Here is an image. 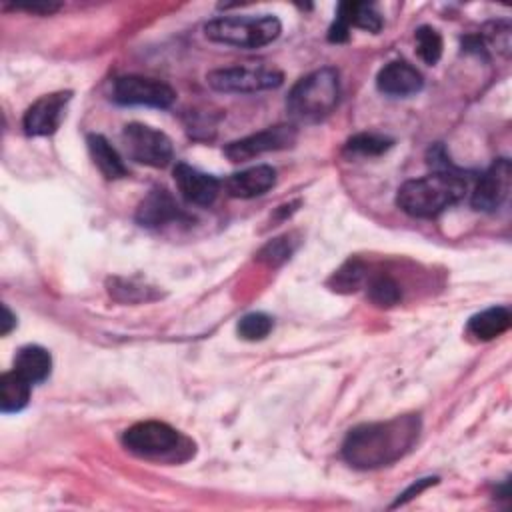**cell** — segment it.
Returning <instances> with one entry per match:
<instances>
[{
	"mask_svg": "<svg viewBox=\"0 0 512 512\" xmlns=\"http://www.w3.org/2000/svg\"><path fill=\"white\" fill-rule=\"evenodd\" d=\"M122 444L132 454L146 456V458H160L178 448L180 434L176 428H172L166 422L144 420L124 430Z\"/></svg>",
	"mask_w": 512,
	"mask_h": 512,
	"instance_id": "obj_9",
	"label": "cell"
},
{
	"mask_svg": "<svg viewBox=\"0 0 512 512\" xmlns=\"http://www.w3.org/2000/svg\"><path fill=\"white\" fill-rule=\"evenodd\" d=\"M436 482H438L436 476H428V478L416 480L412 486H408V488L398 496V500L392 504V508H396V506H400V504H406L408 500H412L414 496H418L422 490H426L428 486H432V484H436Z\"/></svg>",
	"mask_w": 512,
	"mask_h": 512,
	"instance_id": "obj_27",
	"label": "cell"
},
{
	"mask_svg": "<svg viewBox=\"0 0 512 512\" xmlns=\"http://www.w3.org/2000/svg\"><path fill=\"white\" fill-rule=\"evenodd\" d=\"M420 434L418 414L354 426L342 442V458L358 470L388 466L412 450Z\"/></svg>",
	"mask_w": 512,
	"mask_h": 512,
	"instance_id": "obj_1",
	"label": "cell"
},
{
	"mask_svg": "<svg viewBox=\"0 0 512 512\" xmlns=\"http://www.w3.org/2000/svg\"><path fill=\"white\" fill-rule=\"evenodd\" d=\"M112 100L122 106L168 108L176 100V92L170 84L162 80L128 74V76L116 78L112 88Z\"/></svg>",
	"mask_w": 512,
	"mask_h": 512,
	"instance_id": "obj_7",
	"label": "cell"
},
{
	"mask_svg": "<svg viewBox=\"0 0 512 512\" xmlns=\"http://www.w3.org/2000/svg\"><path fill=\"white\" fill-rule=\"evenodd\" d=\"M510 322H512V316H510L508 308L492 306V308H486V310L474 314L468 320L466 328H468L470 336L486 342V340H494L496 336L504 334L510 328Z\"/></svg>",
	"mask_w": 512,
	"mask_h": 512,
	"instance_id": "obj_18",
	"label": "cell"
},
{
	"mask_svg": "<svg viewBox=\"0 0 512 512\" xmlns=\"http://www.w3.org/2000/svg\"><path fill=\"white\" fill-rule=\"evenodd\" d=\"M32 384L18 372L10 370L0 376V410L4 414H16L30 402Z\"/></svg>",
	"mask_w": 512,
	"mask_h": 512,
	"instance_id": "obj_20",
	"label": "cell"
},
{
	"mask_svg": "<svg viewBox=\"0 0 512 512\" xmlns=\"http://www.w3.org/2000/svg\"><path fill=\"white\" fill-rule=\"evenodd\" d=\"M210 88L218 92H262L278 88L284 82V74L264 66H228L206 74Z\"/></svg>",
	"mask_w": 512,
	"mask_h": 512,
	"instance_id": "obj_6",
	"label": "cell"
},
{
	"mask_svg": "<svg viewBox=\"0 0 512 512\" xmlns=\"http://www.w3.org/2000/svg\"><path fill=\"white\" fill-rule=\"evenodd\" d=\"M280 32L282 24L272 14L220 16L204 24V34L208 40L236 48H262L274 42Z\"/></svg>",
	"mask_w": 512,
	"mask_h": 512,
	"instance_id": "obj_4",
	"label": "cell"
},
{
	"mask_svg": "<svg viewBox=\"0 0 512 512\" xmlns=\"http://www.w3.org/2000/svg\"><path fill=\"white\" fill-rule=\"evenodd\" d=\"M12 370L26 378L30 384H40L52 372V356L38 344H26L16 352Z\"/></svg>",
	"mask_w": 512,
	"mask_h": 512,
	"instance_id": "obj_17",
	"label": "cell"
},
{
	"mask_svg": "<svg viewBox=\"0 0 512 512\" xmlns=\"http://www.w3.org/2000/svg\"><path fill=\"white\" fill-rule=\"evenodd\" d=\"M296 250V242L292 240V234H284L280 238L270 240L260 252H258V260L266 262L268 266H278L282 262H286L292 252Z\"/></svg>",
	"mask_w": 512,
	"mask_h": 512,
	"instance_id": "obj_26",
	"label": "cell"
},
{
	"mask_svg": "<svg viewBox=\"0 0 512 512\" xmlns=\"http://www.w3.org/2000/svg\"><path fill=\"white\" fill-rule=\"evenodd\" d=\"M392 144H394L392 138H386V136H380V134L362 132V134H356V136L348 138V142L344 146V152L346 154H360V156H380Z\"/></svg>",
	"mask_w": 512,
	"mask_h": 512,
	"instance_id": "obj_24",
	"label": "cell"
},
{
	"mask_svg": "<svg viewBox=\"0 0 512 512\" xmlns=\"http://www.w3.org/2000/svg\"><path fill=\"white\" fill-rule=\"evenodd\" d=\"M340 74L332 66L318 68L300 78L288 92L286 110L296 124H314L324 120L338 104Z\"/></svg>",
	"mask_w": 512,
	"mask_h": 512,
	"instance_id": "obj_3",
	"label": "cell"
},
{
	"mask_svg": "<svg viewBox=\"0 0 512 512\" xmlns=\"http://www.w3.org/2000/svg\"><path fill=\"white\" fill-rule=\"evenodd\" d=\"M274 328V320L264 314V312H248L238 320L236 332L242 340L248 342H256V340H264Z\"/></svg>",
	"mask_w": 512,
	"mask_h": 512,
	"instance_id": "obj_25",
	"label": "cell"
},
{
	"mask_svg": "<svg viewBox=\"0 0 512 512\" xmlns=\"http://www.w3.org/2000/svg\"><path fill=\"white\" fill-rule=\"evenodd\" d=\"M276 184V170L268 164H258L230 174L224 188L232 198H256Z\"/></svg>",
	"mask_w": 512,
	"mask_h": 512,
	"instance_id": "obj_16",
	"label": "cell"
},
{
	"mask_svg": "<svg viewBox=\"0 0 512 512\" xmlns=\"http://www.w3.org/2000/svg\"><path fill=\"white\" fill-rule=\"evenodd\" d=\"M16 8L20 10H28V12H36V14H50L54 10L60 8V4H52V2H36V4H18Z\"/></svg>",
	"mask_w": 512,
	"mask_h": 512,
	"instance_id": "obj_28",
	"label": "cell"
},
{
	"mask_svg": "<svg viewBox=\"0 0 512 512\" xmlns=\"http://www.w3.org/2000/svg\"><path fill=\"white\" fill-rule=\"evenodd\" d=\"M296 140H298V128L294 124H276L226 144L222 152L230 162H246L266 152L292 148Z\"/></svg>",
	"mask_w": 512,
	"mask_h": 512,
	"instance_id": "obj_8",
	"label": "cell"
},
{
	"mask_svg": "<svg viewBox=\"0 0 512 512\" xmlns=\"http://www.w3.org/2000/svg\"><path fill=\"white\" fill-rule=\"evenodd\" d=\"M376 86L386 96L406 98V96L418 94L422 90L424 78L412 64H408L404 60H394L378 72Z\"/></svg>",
	"mask_w": 512,
	"mask_h": 512,
	"instance_id": "obj_15",
	"label": "cell"
},
{
	"mask_svg": "<svg viewBox=\"0 0 512 512\" xmlns=\"http://www.w3.org/2000/svg\"><path fill=\"white\" fill-rule=\"evenodd\" d=\"M414 40H416V52L422 58V62L428 66H434L440 60L442 48H444L440 32L432 26H420L414 34Z\"/></svg>",
	"mask_w": 512,
	"mask_h": 512,
	"instance_id": "obj_23",
	"label": "cell"
},
{
	"mask_svg": "<svg viewBox=\"0 0 512 512\" xmlns=\"http://www.w3.org/2000/svg\"><path fill=\"white\" fill-rule=\"evenodd\" d=\"M512 166L508 158H496L480 176L474 192H472V208L480 212L498 210L510 192Z\"/></svg>",
	"mask_w": 512,
	"mask_h": 512,
	"instance_id": "obj_10",
	"label": "cell"
},
{
	"mask_svg": "<svg viewBox=\"0 0 512 512\" xmlns=\"http://www.w3.org/2000/svg\"><path fill=\"white\" fill-rule=\"evenodd\" d=\"M174 182L182 198L196 206H210L220 190V180L212 174H206L186 162H176L172 170Z\"/></svg>",
	"mask_w": 512,
	"mask_h": 512,
	"instance_id": "obj_13",
	"label": "cell"
},
{
	"mask_svg": "<svg viewBox=\"0 0 512 512\" xmlns=\"http://www.w3.org/2000/svg\"><path fill=\"white\" fill-rule=\"evenodd\" d=\"M366 278V266L360 260L344 262L328 280V286L336 292H354Z\"/></svg>",
	"mask_w": 512,
	"mask_h": 512,
	"instance_id": "obj_21",
	"label": "cell"
},
{
	"mask_svg": "<svg viewBox=\"0 0 512 512\" xmlns=\"http://www.w3.org/2000/svg\"><path fill=\"white\" fill-rule=\"evenodd\" d=\"M368 298L376 304V306H394L400 302L402 298V292H400V286L394 278H390L388 274H378V276H372L368 280Z\"/></svg>",
	"mask_w": 512,
	"mask_h": 512,
	"instance_id": "obj_22",
	"label": "cell"
},
{
	"mask_svg": "<svg viewBox=\"0 0 512 512\" xmlns=\"http://www.w3.org/2000/svg\"><path fill=\"white\" fill-rule=\"evenodd\" d=\"M350 28H362L376 34L382 28V16L374 10L372 4L340 2L336 10V20L328 30V40L346 42L350 36Z\"/></svg>",
	"mask_w": 512,
	"mask_h": 512,
	"instance_id": "obj_12",
	"label": "cell"
},
{
	"mask_svg": "<svg viewBox=\"0 0 512 512\" xmlns=\"http://www.w3.org/2000/svg\"><path fill=\"white\" fill-rule=\"evenodd\" d=\"M468 190L466 180L452 170H436L422 178L406 180L396 194L402 212L414 218H434L458 204Z\"/></svg>",
	"mask_w": 512,
	"mask_h": 512,
	"instance_id": "obj_2",
	"label": "cell"
},
{
	"mask_svg": "<svg viewBox=\"0 0 512 512\" xmlns=\"http://www.w3.org/2000/svg\"><path fill=\"white\" fill-rule=\"evenodd\" d=\"M136 222L146 228H158L174 220L186 218L176 198L166 188H152L136 208Z\"/></svg>",
	"mask_w": 512,
	"mask_h": 512,
	"instance_id": "obj_14",
	"label": "cell"
},
{
	"mask_svg": "<svg viewBox=\"0 0 512 512\" xmlns=\"http://www.w3.org/2000/svg\"><path fill=\"white\" fill-rule=\"evenodd\" d=\"M72 98V92H52L40 96L22 118V128L28 136H50L58 130L64 110Z\"/></svg>",
	"mask_w": 512,
	"mask_h": 512,
	"instance_id": "obj_11",
	"label": "cell"
},
{
	"mask_svg": "<svg viewBox=\"0 0 512 512\" xmlns=\"http://www.w3.org/2000/svg\"><path fill=\"white\" fill-rule=\"evenodd\" d=\"M86 144H88V152H90L94 164L108 180L124 178L128 174L124 160L120 158L116 148L102 134H88Z\"/></svg>",
	"mask_w": 512,
	"mask_h": 512,
	"instance_id": "obj_19",
	"label": "cell"
},
{
	"mask_svg": "<svg viewBox=\"0 0 512 512\" xmlns=\"http://www.w3.org/2000/svg\"><path fill=\"white\" fill-rule=\"evenodd\" d=\"M122 144L130 160L150 168H164L174 156L170 138L142 122H130L124 126Z\"/></svg>",
	"mask_w": 512,
	"mask_h": 512,
	"instance_id": "obj_5",
	"label": "cell"
},
{
	"mask_svg": "<svg viewBox=\"0 0 512 512\" xmlns=\"http://www.w3.org/2000/svg\"><path fill=\"white\" fill-rule=\"evenodd\" d=\"M16 326V316L10 312V308L4 304L2 306V336H6V334H10V330Z\"/></svg>",
	"mask_w": 512,
	"mask_h": 512,
	"instance_id": "obj_29",
	"label": "cell"
}]
</instances>
